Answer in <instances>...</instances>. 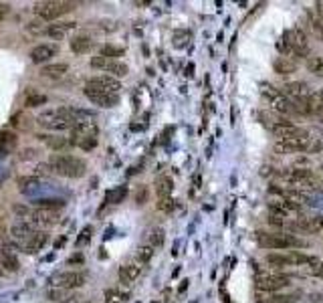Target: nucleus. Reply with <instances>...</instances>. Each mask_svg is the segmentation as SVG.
Masks as SVG:
<instances>
[{
	"label": "nucleus",
	"instance_id": "nucleus-1",
	"mask_svg": "<svg viewBox=\"0 0 323 303\" xmlns=\"http://www.w3.org/2000/svg\"><path fill=\"white\" fill-rule=\"evenodd\" d=\"M277 51L283 57H295V59H309L311 47H309V38L299 27L287 29L283 36L277 41Z\"/></svg>",
	"mask_w": 323,
	"mask_h": 303
},
{
	"label": "nucleus",
	"instance_id": "nucleus-2",
	"mask_svg": "<svg viewBox=\"0 0 323 303\" xmlns=\"http://www.w3.org/2000/svg\"><path fill=\"white\" fill-rule=\"evenodd\" d=\"M257 243L263 249L271 251H291V249H307L309 240L301 238L289 231H277V233H257Z\"/></svg>",
	"mask_w": 323,
	"mask_h": 303
},
{
	"label": "nucleus",
	"instance_id": "nucleus-3",
	"mask_svg": "<svg viewBox=\"0 0 323 303\" xmlns=\"http://www.w3.org/2000/svg\"><path fill=\"white\" fill-rule=\"evenodd\" d=\"M49 166L51 172L57 174V176H63V178H81L87 170L85 160L77 158V156H71V154H55L49 158Z\"/></svg>",
	"mask_w": 323,
	"mask_h": 303
},
{
	"label": "nucleus",
	"instance_id": "nucleus-4",
	"mask_svg": "<svg viewBox=\"0 0 323 303\" xmlns=\"http://www.w3.org/2000/svg\"><path fill=\"white\" fill-rule=\"evenodd\" d=\"M75 8V2H63V0H47V2H36L34 4V14L47 23H53L61 18L63 14L71 12Z\"/></svg>",
	"mask_w": 323,
	"mask_h": 303
},
{
	"label": "nucleus",
	"instance_id": "nucleus-5",
	"mask_svg": "<svg viewBox=\"0 0 323 303\" xmlns=\"http://www.w3.org/2000/svg\"><path fill=\"white\" fill-rule=\"evenodd\" d=\"M36 122L47 128V130H53V132H65V130H73L75 124L69 119L67 115V107H57V109H49V111H43Z\"/></svg>",
	"mask_w": 323,
	"mask_h": 303
},
{
	"label": "nucleus",
	"instance_id": "nucleus-6",
	"mask_svg": "<svg viewBox=\"0 0 323 303\" xmlns=\"http://www.w3.org/2000/svg\"><path fill=\"white\" fill-rule=\"evenodd\" d=\"M277 152H283V154H305V152H319L321 150V144L311 135V137H299V139H283V142H277L275 144Z\"/></svg>",
	"mask_w": 323,
	"mask_h": 303
},
{
	"label": "nucleus",
	"instance_id": "nucleus-7",
	"mask_svg": "<svg viewBox=\"0 0 323 303\" xmlns=\"http://www.w3.org/2000/svg\"><path fill=\"white\" fill-rule=\"evenodd\" d=\"M289 285L291 277L283 273H263V275H257V279H255L257 291H263V293H279V291L287 289Z\"/></svg>",
	"mask_w": 323,
	"mask_h": 303
},
{
	"label": "nucleus",
	"instance_id": "nucleus-8",
	"mask_svg": "<svg viewBox=\"0 0 323 303\" xmlns=\"http://www.w3.org/2000/svg\"><path fill=\"white\" fill-rule=\"evenodd\" d=\"M271 134L277 137V142L283 139H299V137H311V132L303 126L291 124L287 119H279L275 126H271Z\"/></svg>",
	"mask_w": 323,
	"mask_h": 303
},
{
	"label": "nucleus",
	"instance_id": "nucleus-9",
	"mask_svg": "<svg viewBox=\"0 0 323 303\" xmlns=\"http://www.w3.org/2000/svg\"><path fill=\"white\" fill-rule=\"evenodd\" d=\"M85 281H87V275L81 271H61L49 279V283L59 289H77V287H83Z\"/></svg>",
	"mask_w": 323,
	"mask_h": 303
},
{
	"label": "nucleus",
	"instance_id": "nucleus-10",
	"mask_svg": "<svg viewBox=\"0 0 323 303\" xmlns=\"http://www.w3.org/2000/svg\"><path fill=\"white\" fill-rule=\"evenodd\" d=\"M267 206H269V212L281 214V216H285V218H289V216H297V218H299L301 212H303V206H299V204H295V202L285 200V198H281V196H271V194H269Z\"/></svg>",
	"mask_w": 323,
	"mask_h": 303
},
{
	"label": "nucleus",
	"instance_id": "nucleus-11",
	"mask_svg": "<svg viewBox=\"0 0 323 303\" xmlns=\"http://www.w3.org/2000/svg\"><path fill=\"white\" fill-rule=\"evenodd\" d=\"M291 231H299V233H309V235H319L323 233V214L315 216H299L295 220H291Z\"/></svg>",
	"mask_w": 323,
	"mask_h": 303
},
{
	"label": "nucleus",
	"instance_id": "nucleus-12",
	"mask_svg": "<svg viewBox=\"0 0 323 303\" xmlns=\"http://www.w3.org/2000/svg\"><path fill=\"white\" fill-rule=\"evenodd\" d=\"M87 87H93L97 91L111 93V95H119V91H122L119 79H115V77H111V75H97V77H91V79L87 81Z\"/></svg>",
	"mask_w": 323,
	"mask_h": 303
},
{
	"label": "nucleus",
	"instance_id": "nucleus-13",
	"mask_svg": "<svg viewBox=\"0 0 323 303\" xmlns=\"http://www.w3.org/2000/svg\"><path fill=\"white\" fill-rule=\"evenodd\" d=\"M57 51H59L57 45H53V43H41V45L32 47L29 57H31V61L34 65H45V63L49 65V61L57 55Z\"/></svg>",
	"mask_w": 323,
	"mask_h": 303
},
{
	"label": "nucleus",
	"instance_id": "nucleus-14",
	"mask_svg": "<svg viewBox=\"0 0 323 303\" xmlns=\"http://www.w3.org/2000/svg\"><path fill=\"white\" fill-rule=\"evenodd\" d=\"M283 93L295 103H301V101L309 99L311 93H313V87H309L305 81H291L287 85H283Z\"/></svg>",
	"mask_w": 323,
	"mask_h": 303
},
{
	"label": "nucleus",
	"instance_id": "nucleus-15",
	"mask_svg": "<svg viewBox=\"0 0 323 303\" xmlns=\"http://www.w3.org/2000/svg\"><path fill=\"white\" fill-rule=\"evenodd\" d=\"M83 93H85V97L91 101V103H95V105H99V107H115V105L119 103V95L103 93V91H97V89L87 87V85H85Z\"/></svg>",
	"mask_w": 323,
	"mask_h": 303
},
{
	"label": "nucleus",
	"instance_id": "nucleus-16",
	"mask_svg": "<svg viewBox=\"0 0 323 303\" xmlns=\"http://www.w3.org/2000/svg\"><path fill=\"white\" fill-rule=\"evenodd\" d=\"M99 134V128H97L95 122H89V124H79L71 130V146H79L83 139H89V137H97Z\"/></svg>",
	"mask_w": 323,
	"mask_h": 303
},
{
	"label": "nucleus",
	"instance_id": "nucleus-17",
	"mask_svg": "<svg viewBox=\"0 0 323 303\" xmlns=\"http://www.w3.org/2000/svg\"><path fill=\"white\" fill-rule=\"evenodd\" d=\"M38 229L31 225V223H27V220H21V223H16V225H12V229H10V236H12V240L16 243V247H21V245H25L29 238H31L34 233H36Z\"/></svg>",
	"mask_w": 323,
	"mask_h": 303
},
{
	"label": "nucleus",
	"instance_id": "nucleus-18",
	"mask_svg": "<svg viewBox=\"0 0 323 303\" xmlns=\"http://www.w3.org/2000/svg\"><path fill=\"white\" fill-rule=\"evenodd\" d=\"M47 240H49V235H47L45 231H36V233H34V235H32L31 238H29V240L25 243V245H21L18 249L31 255V253H36V251H41V249H43V247L47 245Z\"/></svg>",
	"mask_w": 323,
	"mask_h": 303
},
{
	"label": "nucleus",
	"instance_id": "nucleus-19",
	"mask_svg": "<svg viewBox=\"0 0 323 303\" xmlns=\"http://www.w3.org/2000/svg\"><path fill=\"white\" fill-rule=\"evenodd\" d=\"M265 263L275 267V269H285V267H295L293 265V259H291L289 253H279V251H273L265 257Z\"/></svg>",
	"mask_w": 323,
	"mask_h": 303
},
{
	"label": "nucleus",
	"instance_id": "nucleus-20",
	"mask_svg": "<svg viewBox=\"0 0 323 303\" xmlns=\"http://www.w3.org/2000/svg\"><path fill=\"white\" fill-rule=\"evenodd\" d=\"M69 45H71V51L75 55H85V53H89L93 49V38L87 36V34H77V36H73L69 41Z\"/></svg>",
	"mask_w": 323,
	"mask_h": 303
},
{
	"label": "nucleus",
	"instance_id": "nucleus-21",
	"mask_svg": "<svg viewBox=\"0 0 323 303\" xmlns=\"http://www.w3.org/2000/svg\"><path fill=\"white\" fill-rule=\"evenodd\" d=\"M139 273H142V263H137V261H133V263H124L122 267H119V281L122 283H133L137 277H139Z\"/></svg>",
	"mask_w": 323,
	"mask_h": 303
},
{
	"label": "nucleus",
	"instance_id": "nucleus-22",
	"mask_svg": "<svg viewBox=\"0 0 323 303\" xmlns=\"http://www.w3.org/2000/svg\"><path fill=\"white\" fill-rule=\"evenodd\" d=\"M75 27H77V23H71V21L69 23H53L45 29V34L51 38H63L65 34H69Z\"/></svg>",
	"mask_w": 323,
	"mask_h": 303
},
{
	"label": "nucleus",
	"instance_id": "nucleus-23",
	"mask_svg": "<svg viewBox=\"0 0 323 303\" xmlns=\"http://www.w3.org/2000/svg\"><path fill=\"white\" fill-rule=\"evenodd\" d=\"M69 73V65L67 63H49L41 69V75L45 79H63Z\"/></svg>",
	"mask_w": 323,
	"mask_h": 303
},
{
	"label": "nucleus",
	"instance_id": "nucleus-24",
	"mask_svg": "<svg viewBox=\"0 0 323 303\" xmlns=\"http://www.w3.org/2000/svg\"><path fill=\"white\" fill-rule=\"evenodd\" d=\"M273 69L279 75H291L297 71V63H295V59H289V57H277L273 61Z\"/></svg>",
	"mask_w": 323,
	"mask_h": 303
},
{
	"label": "nucleus",
	"instance_id": "nucleus-25",
	"mask_svg": "<svg viewBox=\"0 0 323 303\" xmlns=\"http://www.w3.org/2000/svg\"><path fill=\"white\" fill-rule=\"evenodd\" d=\"M156 192H158V200H162V198H172L174 182H172L170 176H160L156 180Z\"/></svg>",
	"mask_w": 323,
	"mask_h": 303
},
{
	"label": "nucleus",
	"instance_id": "nucleus-26",
	"mask_svg": "<svg viewBox=\"0 0 323 303\" xmlns=\"http://www.w3.org/2000/svg\"><path fill=\"white\" fill-rule=\"evenodd\" d=\"M299 190H303V192H311V194H321L323 192V174H313L309 180H305L303 184H301V188Z\"/></svg>",
	"mask_w": 323,
	"mask_h": 303
},
{
	"label": "nucleus",
	"instance_id": "nucleus-27",
	"mask_svg": "<svg viewBox=\"0 0 323 303\" xmlns=\"http://www.w3.org/2000/svg\"><path fill=\"white\" fill-rule=\"evenodd\" d=\"M105 73H109V75L115 77V79H122V77H126L129 73V67L124 61H111V59H109V63H107V67H105Z\"/></svg>",
	"mask_w": 323,
	"mask_h": 303
},
{
	"label": "nucleus",
	"instance_id": "nucleus-28",
	"mask_svg": "<svg viewBox=\"0 0 323 303\" xmlns=\"http://www.w3.org/2000/svg\"><path fill=\"white\" fill-rule=\"evenodd\" d=\"M164 240H166V233H164V229H160V227L152 229V231L148 233V236H146V245H150V247H154V249L164 247Z\"/></svg>",
	"mask_w": 323,
	"mask_h": 303
},
{
	"label": "nucleus",
	"instance_id": "nucleus-29",
	"mask_svg": "<svg viewBox=\"0 0 323 303\" xmlns=\"http://www.w3.org/2000/svg\"><path fill=\"white\" fill-rule=\"evenodd\" d=\"M295 295H283V293H269V295H257V303H293Z\"/></svg>",
	"mask_w": 323,
	"mask_h": 303
},
{
	"label": "nucleus",
	"instance_id": "nucleus-30",
	"mask_svg": "<svg viewBox=\"0 0 323 303\" xmlns=\"http://www.w3.org/2000/svg\"><path fill=\"white\" fill-rule=\"evenodd\" d=\"M124 53H126V49H124V47L103 45L99 55H101V57H107V59H111V61H119V57H124Z\"/></svg>",
	"mask_w": 323,
	"mask_h": 303
},
{
	"label": "nucleus",
	"instance_id": "nucleus-31",
	"mask_svg": "<svg viewBox=\"0 0 323 303\" xmlns=\"http://www.w3.org/2000/svg\"><path fill=\"white\" fill-rule=\"evenodd\" d=\"M34 204L38 206V208H47V210H59V208H63L67 202L63 198H38V200H34Z\"/></svg>",
	"mask_w": 323,
	"mask_h": 303
},
{
	"label": "nucleus",
	"instance_id": "nucleus-32",
	"mask_svg": "<svg viewBox=\"0 0 323 303\" xmlns=\"http://www.w3.org/2000/svg\"><path fill=\"white\" fill-rule=\"evenodd\" d=\"M154 253H156V249L154 247H150V245H139L137 247V253H135V257H137V263H150L152 261V257H154Z\"/></svg>",
	"mask_w": 323,
	"mask_h": 303
},
{
	"label": "nucleus",
	"instance_id": "nucleus-33",
	"mask_svg": "<svg viewBox=\"0 0 323 303\" xmlns=\"http://www.w3.org/2000/svg\"><path fill=\"white\" fill-rule=\"evenodd\" d=\"M41 139H45L47 142V146L49 148H53V150H63L67 146H71V139H65V137H53V135H41Z\"/></svg>",
	"mask_w": 323,
	"mask_h": 303
},
{
	"label": "nucleus",
	"instance_id": "nucleus-34",
	"mask_svg": "<svg viewBox=\"0 0 323 303\" xmlns=\"http://www.w3.org/2000/svg\"><path fill=\"white\" fill-rule=\"evenodd\" d=\"M305 65H307V69H309L313 75L323 77V57H309Z\"/></svg>",
	"mask_w": 323,
	"mask_h": 303
},
{
	"label": "nucleus",
	"instance_id": "nucleus-35",
	"mask_svg": "<svg viewBox=\"0 0 323 303\" xmlns=\"http://www.w3.org/2000/svg\"><path fill=\"white\" fill-rule=\"evenodd\" d=\"M126 194H128V188H126V186H119V188H115V190L107 192V198H105V202H111V204H119V202L126 198Z\"/></svg>",
	"mask_w": 323,
	"mask_h": 303
},
{
	"label": "nucleus",
	"instance_id": "nucleus-36",
	"mask_svg": "<svg viewBox=\"0 0 323 303\" xmlns=\"http://www.w3.org/2000/svg\"><path fill=\"white\" fill-rule=\"evenodd\" d=\"M190 38H192V34L188 33L186 29H184V31H176V33H174V45H176L178 49H182V47H186V45L190 43Z\"/></svg>",
	"mask_w": 323,
	"mask_h": 303
},
{
	"label": "nucleus",
	"instance_id": "nucleus-37",
	"mask_svg": "<svg viewBox=\"0 0 323 303\" xmlns=\"http://www.w3.org/2000/svg\"><path fill=\"white\" fill-rule=\"evenodd\" d=\"M45 103H47V95H43V93H32L25 101L27 107H38V105H45Z\"/></svg>",
	"mask_w": 323,
	"mask_h": 303
},
{
	"label": "nucleus",
	"instance_id": "nucleus-38",
	"mask_svg": "<svg viewBox=\"0 0 323 303\" xmlns=\"http://www.w3.org/2000/svg\"><path fill=\"white\" fill-rule=\"evenodd\" d=\"M148 194H150V192H148V186H144V184H142V186H137V190H135V204H139V206H142V204H146V200H148Z\"/></svg>",
	"mask_w": 323,
	"mask_h": 303
},
{
	"label": "nucleus",
	"instance_id": "nucleus-39",
	"mask_svg": "<svg viewBox=\"0 0 323 303\" xmlns=\"http://www.w3.org/2000/svg\"><path fill=\"white\" fill-rule=\"evenodd\" d=\"M107 63H109V59H107V57H101V55H97V57H91V67H93V69L105 71Z\"/></svg>",
	"mask_w": 323,
	"mask_h": 303
},
{
	"label": "nucleus",
	"instance_id": "nucleus-40",
	"mask_svg": "<svg viewBox=\"0 0 323 303\" xmlns=\"http://www.w3.org/2000/svg\"><path fill=\"white\" fill-rule=\"evenodd\" d=\"M174 200L172 198H162V200H158V208L160 210H164V212H170V210H174Z\"/></svg>",
	"mask_w": 323,
	"mask_h": 303
},
{
	"label": "nucleus",
	"instance_id": "nucleus-41",
	"mask_svg": "<svg viewBox=\"0 0 323 303\" xmlns=\"http://www.w3.org/2000/svg\"><path fill=\"white\" fill-rule=\"evenodd\" d=\"M309 273H311L313 277H321L323 279V261H317L315 265H311V267H309Z\"/></svg>",
	"mask_w": 323,
	"mask_h": 303
},
{
	"label": "nucleus",
	"instance_id": "nucleus-42",
	"mask_svg": "<svg viewBox=\"0 0 323 303\" xmlns=\"http://www.w3.org/2000/svg\"><path fill=\"white\" fill-rule=\"evenodd\" d=\"M91 238V227H85L83 229V233H81V236L77 238V245H81V243H87Z\"/></svg>",
	"mask_w": 323,
	"mask_h": 303
},
{
	"label": "nucleus",
	"instance_id": "nucleus-43",
	"mask_svg": "<svg viewBox=\"0 0 323 303\" xmlns=\"http://www.w3.org/2000/svg\"><path fill=\"white\" fill-rule=\"evenodd\" d=\"M16 139V135L10 134V132H0V144H10V142H14Z\"/></svg>",
	"mask_w": 323,
	"mask_h": 303
},
{
	"label": "nucleus",
	"instance_id": "nucleus-44",
	"mask_svg": "<svg viewBox=\"0 0 323 303\" xmlns=\"http://www.w3.org/2000/svg\"><path fill=\"white\" fill-rule=\"evenodd\" d=\"M63 291L65 289H53V291H49V293H47V297H49V299H53V301H59V297L63 295Z\"/></svg>",
	"mask_w": 323,
	"mask_h": 303
},
{
	"label": "nucleus",
	"instance_id": "nucleus-45",
	"mask_svg": "<svg viewBox=\"0 0 323 303\" xmlns=\"http://www.w3.org/2000/svg\"><path fill=\"white\" fill-rule=\"evenodd\" d=\"M107 303H119L117 295H115V291H107Z\"/></svg>",
	"mask_w": 323,
	"mask_h": 303
},
{
	"label": "nucleus",
	"instance_id": "nucleus-46",
	"mask_svg": "<svg viewBox=\"0 0 323 303\" xmlns=\"http://www.w3.org/2000/svg\"><path fill=\"white\" fill-rule=\"evenodd\" d=\"M85 259H83V255H73L71 259H69V265H73V263H83Z\"/></svg>",
	"mask_w": 323,
	"mask_h": 303
},
{
	"label": "nucleus",
	"instance_id": "nucleus-47",
	"mask_svg": "<svg viewBox=\"0 0 323 303\" xmlns=\"http://www.w3.org/2000/svg\"><path fill=\"white\" fill-rule=\"evenodd\" d=\"M8 14V4H0V21Z\"/></svg>",
	"mask_w": 323,
	"mask_h": 303
},
{
	"label": "nucleus",
	"instance_id": "nucleus-48",
	"mask_svg": "<svg viewBox=\"0 0 323 303\" xmlns=\"http://www.w3.org/2000/svg\"><path fill=\"white\" fill-rule=\"evenodd\" d=\"M2 231H4V225H2V220H0V235H2Z\"/></svg>",
	"mask_w": 323,
	"mask_h": 303
},
{
	"label": "nucleus",
	"instance_id": "nucleus-49",
	"mask_svg": "<svg viewBox=\"0 0 323 303\" xmlns=\"http://www.w3.org/2000/svg\"><path fill=\"white\" fill-rule=\"evenodd\" d=\"M321 174H323V158H321Z\"/></svg>",
	"mask_w": 323,
	"mask_h": 303
},
{
	"label": "nucleus",
	"instance_id": "nucleus-50",
	"mask_svg": "<svg viewBox=\"0 0 323 303\" xmlns=\"http://www.w3.org/2000/svg\"><path fill=\"white\" fill-rule=\"evenodd\" d=\"M321 119H323V117H321Z\"/></svg>",
	"mask_w": 323,
	"mask_h": 303
}]
</instances>
